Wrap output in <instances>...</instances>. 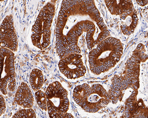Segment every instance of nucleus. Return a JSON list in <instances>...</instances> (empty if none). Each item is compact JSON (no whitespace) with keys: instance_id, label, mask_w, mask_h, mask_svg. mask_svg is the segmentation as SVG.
<instances>
[{"instance_id":"nucleus-1","label":"nucleus","mask_w":148,"mask_h":118,"mask_svg":"<svg viewBox=\"0 0 148 118\" xmlns=\"http://www.w3.org/2000/svg\"><path fill=\"white\" fill-rule=\"evenodd\" d=\"M94 1H64L58 17L56 47L58 54L65 58L69 36L87 21L100 17Z\"/></svg>"},{"instance_id":"nucleus-2","label":"nucleus","mask_w":148,"mask_h":118,"mask_svg":"<svg viewBox=\"0 0 148 118\" xmlns=\"http://www.w3.org/2000/svg\"><path fill=\"white\" fill-rule=\"evenodd\" d=\"M123 50L121 42L114 37H108L101 41L88 54L91 72L99 75L112 68L119 61Z\"/></svg>"},{"instance_id":"nucleus-3","label":"nucleus","mask_w":148,"mask_h":118,"mask_svg":"<svg viewBox=\"0 0 148 118\" xmlns=\"http://www.w3.org/2000/svg\"><path fill=\"white\" fill-rule=\"evenodd\" d=\"M73 98L86 112L95 113L107 106L110 99L106 90L100 84L84 83L74 89Z\"/></svg>"},{"instance_id":"nucleus-4","label":"nucleus","mask_w":148,"mask_h":118,"mask_svg":"<svg viewBox=\"0 0 148 118\" xmlns=\"http://www.w3.org/2000/svg\"><path fill=\"white\" fill-rule=\"evenodd\" d=\"M55 12V5L48 3L41 9L33 26L31 40L34 46L38 49H45L50 44L51 27Z\"/></svg>"},{"instance_id":"nucleus-5","label":"nucleus","mask_w":148,"mask_h":118,"mask_svg":"<svg viewBox=\"0 0 148 118\" xmlns=\"http://www.w3.org/2000/svg\"><path fill=\"white\" fill-rule=\"evenodd\" d=\"M49 117L52 118H64L69 106L68 92L61 83H51L45 92Z\"/></svg>"},{"instance_id":"nucleus-6","label":"nucleus","mask_w":148,"mask_h":118,"mask_svg":"<svg viewBox=\"0 0 148 118\" xmlns=\"http://www.w3.org/2000/svg\"><path fill=\"white\" fill-rule=\"evenodd\" d=\"M1 91L6 95L7 87L11 92L14 91L16 88L14 54L6 48H1Z\"/></svg>"},{"instance_id":"nucleus-7","label":"nucleus","mask_w":148,"mask_h":118,"mask_svg":"<svg viewBox=\"0 0 148 118\" xmlns=\"http://www.w3.org/2000/svg\"><path fill=\"white\" fill-rule=\"evenodd\" d=\"M61 73L69 79H76L84 77L86 68L82 56L79 54H72L60 60L58 64Z\"/></svg>"},{"instance_id":"nucleus-8","label":"nucleus","mask_w":148,"mask_h":118,"mask_svg":"<svg viewBox=\"0 0 148 118\" xmlns=\"http://www.w3.org/2000/svg\"><path fill=\"white\" fill-rule=\"evenodd\" d=\"M1 48H6L13 52L17 51L18 41L12 15L6 16L1 24Z\"/></svg>"},{"instance_id":"nucleus-9","label":"nucleus","mask_w":148,"mask_h":118,"mask_svg":"<svg viewBox=\"0 0 148 118\" xmlns=\"http://www.w3.org/2000/svg\"><path fill=\"white\" fill-rule=\"evenodd\" d=\"M110 33L104 21H101L87 33L86 37L88 49L91 51L96 45L108 37Z\"/></svg>"},{"instance_id":"nucleus-10","label":"nucleus","mask_w":148,"mask_h":118,"mask_svg":"<svg viewBox=\"0 0 148 118\" xmlns=\"http://www.w3.org/2000/svg\"><path fill=\"white\" fill-rule=\"evenodd\" d=\"M14 102L24 109H29L33 106V95L29 86L25 83H22L17 88L14 98Z\"/></svg>"},{"instance_id":"nucleus-11","label":"nucleus","mask_w":148,"mask_h":118,"mask_svg":"<svg viewBox=\"0 0 148 118\" xmlns=\"http://www.w3.org/2000/svg\"><path fill=\"white\" fill-rule=\"evenodd\" d=\"M121 15V19L122 32L125 35H130L134 31L138 24V18L136 12L133 9H132Z\"/></svg>"},{"instance_id":"nucleus-12","label":"nucleus","mask_w":148,"mask_h":118,"mask_svg":"<svg viewBox=\"0 0 148 118\" xmlns=\"http://www.w3.org/2000/svg\"><path fill=\"white\" fill-rule=\"evenodd\" d=\"M110 12L113 15H121L132 9L131 1H105Z\"/></svg>"},{"instance_id":"nucleus-13","label":"nucleus","mask_w":148,"mask_h":118,"mask_svg":"<svg viewBox=\"0 0 148 118\" xmlns=\"http://www.w3.org/2000/svg\"><path fill=\"white\" fill-rule=\"evenodd\" d=\"M31 87L34 91L39 90L43 85L44 76L42 71L37 68L32 71L29 78Z\"/></svg>"},{"instance_id":"nucleus-14","label":"nucleus","mask_w":148,"mask_h":118,"mask_svg":"<svg viewBox=\"0 0 148 118\" xmlns=\"http://www.w3.org/2000/svg\"><path fill=\"white\" fill-rule=\"evenodd\" d=\"M35 97L37 104L40 109L43 111H47V102L45 93L39 90L36 92Z\"/></svg>"},{"instance_id":"nucleus-15","label":"nucleus","mask_w":148,"mask_h":118,"mask_svg":"<svg viewBox=\"0 0 148 118\" xmlns=\"http://www.w3.org/2000/svg\"><path fill=\"white\" fill-rule=\"evenodd\" d=\"M15 118H35L36 114L34 111L31 108L24 109L16 112L13 116Z\"/></svg>"},{"instance_id":"nucleus-16","label":"nucleus","mask_w":148,"mask_h":118,"mask_svg":"<svg viewBox=\"0 0 148 118\" xmlns=\"http://www.w3.org/2000/svg\"><path fill=\"white\" fill-rule=\"evenodd\" d=\"M1 108H0V113H1V116L2 114L4 113V111L6 109V105H5V101L3 97L1 95Z\"/></svg>"},{"instance_id":"nucleus-17","label":"nucleus","mask_w":148,"mask_h":118,"mask_svg":"<svg viewBox=\"0 0 148 118\" xmlns=\"http://www.w3.org/2000/svg\"><path fill=\"white\" fill-rule=\"evenodd\" d=\"M136 1L140 6H145L148 3L147 0V1Z\"/></svg>"}]
</instances>
